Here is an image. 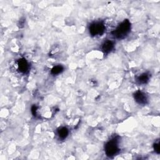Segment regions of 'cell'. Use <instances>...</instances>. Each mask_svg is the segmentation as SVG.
<instances>
[{"label": "cell", "instance_id": "cell-1", "mask_svg": "<svg viewBox=\"0 0 160 160\" xmlns=\"http://www.w3.org/2000/svg\"><path fill=\"white\" fill-rule=\"evenodd\" d=\"M131 29V24L128 20H124V21L116 28V29L112 32L113 35L118 39H123L129 33Z\"/></svg>", "mask_w": 160, "mask_h": 160}, {"label": "cell", "instance_id": "cell-2", "mask_svg": "<svg viewBox=\"0 0 160 160\" xmlns=\"http://www.w3.org/2000/svg\"><path fill=\"white\" fill-rule=\"evenodd\" d=\"M105 153L108 156L111 157L114 156L118 152V140L116 138L110 140L105 145Z\"/></svg>", "mask_w": 160, "mask_h": 160}, {"label": "cell", "instance_id": "cell-3", "mask_svg": "<svg viewBox=\"0 0 160 160\" xmlns=\"http://www.w3.org/2000/svg\"><path fill=\"white\" fill-rule=\"evenodd\" d=\"M89 29L93 36H101L104 32L105 26L103 22H94L90 26Z\"/></svg>", "mask_w": 160, "mask_h": 160}, {"label": "cell", "instance_id": "cell-4", "mask_svg": "<svg viewBox=\"0 0 160 160\" xmlns=\"http://www.w3.org/2000/svg\"><path fill=\"white\" fill-rule=\"evenodd\" d=\"M134 98L135 101L140 104L145 105L148 102V98L146 94L140 91H136L134 94Z\"/></svg>", "mask_w": 160, "mask_h": 160}, {"label": "cell", "instance_id": "cell-5", "mask_svg": "<svg viewBox=\"0 0 160 160\" xmlns=\"http://www.w3.org/2000/svg\"><path fill=\"white\" fill-rule=\"evenodd\" d=\"M114 48V43L110 40L106 41L102 46V49L105 53L111 52Z\"/></svg>", "mask_w": 160, "mask_h": 160}, {"label": "cell", "instance_id": "cell-6", "mask_svg": "<svg viewBox=\"0 0 160 160\" xmlns=\"http://www.w3.org/2000/svg\"><path fill=\"white\" fill-rule=\"evenodd\" d=\"M18 69L19 70L22 72L25 73L28 69V63L25 59H21L18 61Z\"/></svg>", "mask_w": 160, "mask_h": 160}, {"label": "cell", "instance_id": "cell-7", "mask_svg": "<svg viewBox=\"0 0 160 160\" xmlns=\"http://www.w3.org/2000/svg\"><path fill=\"white\" fill-rule=\"evenodd\" d=\"M68 130L65 127H61L58 130V134L61 139H65L68 135Z\"/></svg>", "mask_w": 160, "mask_h": 160}, {"label": "cell", "instance_id": "cell-8", "mask_svg": "<svg viewBox=\"0 0 160 160\" xmlns=\"http://www.w3.org/2000/svg\"><path fill=\"white\" fill-rule=\"evenodd\" d=\"M149 80V75L146 73L142 74L138 78V82L140 84H146Z\"/></svg>", "mask_w": 160, "mask_h": 160}, {"label": "cell", "instance_id": "cell-9", "mask_svg": "<svg viewBox=\"0 0 160 160\" xmlns=\"http://www.w3.org/2000/svg\"><path fill=\"white\" fill-rule=\"evenodd\" d=\"M63 71V67L62 66L58 65V66H54L52 68L51 73L53 74H54V75H56V74L61 73Z\"/></svg>", "mask_w": 160, "mask_h": 160}, {"label": "cell", "instance_id": "cell-10", "mask_svg": "<svg viewBox=\"0 0 160 160\" xmlns=\"http://www.w3.org/2000/svg\"><path fill=\"white\" fill-rule=\"evenodd\" d=\"M154 150L158 154L159 153V143H155L154 145Z\"/></svg>", "mask_w": 160, "mask_h": 160}, {"label": "cell", "instance_id": "cell-11", "mask_svg": "<svg viewBox=\"0 0 160 160\" xmlns=\"http://www.w3.org/2000/svg\"><path fill=\"white\" fill-rule=\"evenodd\" d=\"M36 111H37V107L36 106H33L31 108V112L33 114L36 116Z\"/></svg>", "mask_w": 160, "mask_h": 160}]
</instances>
